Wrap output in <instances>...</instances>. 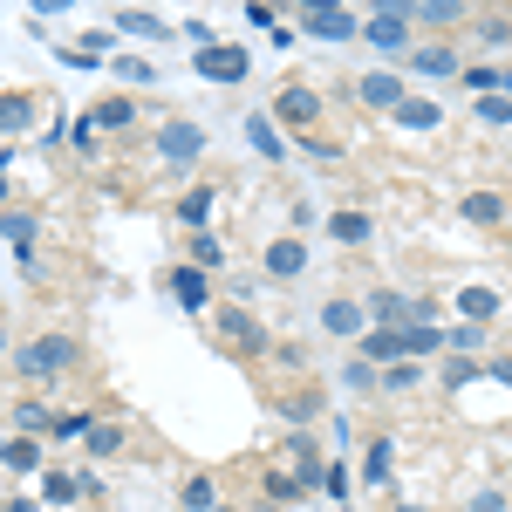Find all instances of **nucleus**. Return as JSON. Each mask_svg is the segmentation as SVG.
<instances>
[{
    "label": "nucleus",
    "mask_w": 512,
    "mask_h": 512,
    "mask_svg": "<svg viewBox=\"0 0 512 512\" xmlns=\"http://www.w3.org/2000/svg\"><path fill=\"white\" fill-rule=\"evenodd\" d=\"M76 369H82V342H76V335H62V328L28 335V342L14 349V376H21V383H35V390H48V383H69Z\"/></svg>",
    "instance_id": "nucleus-1"
},
{
    "label": "nucleus",
    "mask_w": 512,
    "mask_h": 512,
    "mask_svg": "<svg viewBox=\"0 0 512 512\" xmlns=\"http://www.w3.org/2000/svg\"><path fill=\"white\" fill-rule=\"evenodd\" d=\"M205 321H212V335H219L233 355H246V362L274 355V328L253 315V308H239V301H212V308H205Z\"/></svg>",
    "instance_id": "nucleus-2"
},
{
    "label": "nucleus",
    "mask_w": 512,
    "mask_h": 512,
    "mask_svg": "<svg viewBox=\"0 0 512 512\" xmlns=\"http://www.w3.org/2000/svg\"><path fill=\"white\" fill-rule=\"evenodd\" d=\"M151 151H158V164H171V171H192L198 158H205V130L185 117H164L158 137H151Z\"/></svg>",
    "instance_id": "nucleus-3"
},
{
    "label": "nucleus",
    "mask_w": 512,
    "mask_h": 512,
    "mask_svg": "<svg viewBox=\"0 0 512 512\" xmlns=\"http://www.w3.org/2000/svg\"><path fill=\"white\" fill-rule=\"evenodd\" d=\"M355 35L369 41L376 55H403V48H410V7H376Z\"/></svg>",
    "instance_id": "nucleus-4"
},
{
    "label": "nucleus",
    "mask_w": 512,
    "mask_h": 512,
    "mask_svg": "<svg viewBox=\"0 0 512 512\" xmlns=\"http://www.w3.org/2000/svg\"><path fill=\"white\" fill-rule=\"evenodd\" d=\"M260 274L280 280V287H287V280H301V274H308V239H301V233L267 239V246H260Z\"/></svg>",
    "instance_id": "nucleus-5"
},
{
    "label": "nucleus",
    "mask_w": 512,
    "mask_h": 512,
    "mask_svg": "<svg viewBox=\"0 0 512 512\" xmlns=\"http://www.w3.org/2000/svg\"><path fill=\"white\" fill-rule=\"evenodd\" d=\"M274 123H294V130H315L321 123V96L308 89V82H287V89H274V110H267Z\"/></svg>",
    "instance_id": "nucleus-6"
},
{
    "label": "nucleus",
    "mask_w": 512,
    "mask_h": 512,
    "mask_svg": "<svg viewBox=\"0 0 512 512\" xmlns=\"http://www.w3.org/2000/svg\"><path fill=\"white\" fill-rule=\"evenodd\" d=\"M410 89H403V76L396 69H369V76H355V103L362 110H396Z\"/></svg>",
    "instance_id": "nucleus-7"
},
{
    "label": "nucleus",
    "mask_w": 512,
    "mask_h": 512,
    "mask_svg": "<svg viewBox=\"0 0 512 512\" xmlns=\"http://www.w3.org/2000/svg\"><path fill=\"white\" fill-rule=\"evenodd\" d=\"M403 62H410V76H431V82H444V76H458L465 62H458V41H431V48H403Z\"/></svg>",
    "instance_id": "nucleus-8"
},
{
    "label": "nucleus",
    "mask_w": 512,
    "mask_h": 512,
    "mask_svg": "<svg viewBox=\"0 0 512 512\" xmlns=\"http://www.w3.org/2000/svg\"><path fill=\"white\" fill-rule=\"evenodd\" d=\"M246 48H233V41H219V48H198V76L205 82H246Z\"/></svg>",
    "instance_id": "nucleus-9"
},
{
    "label": "nucleus",
    "mask_w": 512,
    "mask_h": 512,
    "mask_svg": "<svg viewBox=\"0 0 512 512\" xmlns=\"http://www.w3.org/2000/svg\"><path fill=\"white\" fill-rule=\"evenodd\" d=\"M410 21H424L437 35H458L472 21V0H410Z\"/></svg>",
    "instance_id": "nucleus-10"
},
{
    "label": "nucleus",
    "mask_w": 512,
    "mask_h": 512,
    "mask_svg": "<svg viewBox=\"0 0 512 512\" xmlns=\"http://www.w3.org/2000/svg\"><path fill=\"white\" fill-rule=\"evenodd\" d=\"M321 335H362L369 328V315H362V301H349V294H335V301H321L315 308Z\"/></svg>",
    "instance_id": "nucleus-11"
},
{
    "label": "nucleus",
    "mask_w": 512,
    "mask_h": 512,
    "mask_svg": "<svg viewBox=\"0 0 512 512\" xmlns=\"http://www.w3.org/2000/svg\"><path fill=\"white\" fill-rule=\"evenodd\" d=\"M355 355H362L369 369H383V362H396V355H403V328H376V321H369V328L355 335Z\"/></svg>",
    "instance_id": "nucleus-12"
},
{
    "label": "nucleus",
    "mask_w": 512,
    "mask_h": 512,
    "mask_svg": "<svg viewBox=\"0 0 512 512\" xmlns=\"http://www.w3.org/2000/svg\"><path fill=\"white\" fill-rule=\"evenodd\" d=\"M212 212H219V185H192V192L178 198V226H185V233H205Z\"/></svg>",
    "instance_id": "nucleus-13"
},
{
    "label": "nucleus",
    "mask_w": 512,
    "mask_h": 512,
    "mask_svg": "<svg viewBox=\"0 0 512 512\" xmlns=\"http://www.w3.org/2000/svg\"><path fill=\"white\" fill-rule=\"evenodd\" d=\"M164 287H171L192 315H205V308H212V287H205V274H198L192 260H185V267H171V274H164Z\"/></svg>",
    "instance_id": "nucleus-14"
},
{
    "label": "nucleus",
    "mask_w": 512,
    "mask_h": 512,
    "mask_svg": "<svg viewBox=\"0 0 512 512\" xmlns=\"http://www.w3.org/2000/svg\"><path fill=\"white\" fill-rule=\"evenodd\" d=\"M465 219L499 233V226H512V198L506 192H465Z\"/></svg>",
    "instance_id": "nucleus-15"
},
{
    "label": "nucleus",
    "mask_w": 512,
    "mask_h": 512,
    "mask_svg": "<svg viewBox=\"0 0 512 512\" xmlns=\"http://www.w3.org/2000/svg\"><path fill=\"white\" fill-rule=\"evenodd\" d=\"M89 123H96L103 137H123V130L137 123V96H103V103L89 110Z\"/></svg>",
    "instance_id": "nucleus-16"
},
{
    "label": "nucleus",
    "mask_w": 512,
    "mask_h": 512,
    "mask_svg": "<svg viewBox=\"0 0 512 512\" xmlns=\"http://www.w3.org/2000/svg\"><path fill=\"white\" fill-rule=\"evenodd\" d=\"M328 239H342V246H369V239H376V219L355 212V205H342V212H328Z\"/></svg>",
    "instance_id": "nucleus-17"
},
{
    "label": "nucleus",
    "mask_w": 512,
    "mask_h": 512,
    "mask_svg": "<svg viewBox=\"0 0 512 512\" xmlns=\"http://www.w3.org/2000/svg\"><path fill=\"white\" fill-rule=\"evenodd\" d=\"M417 383H424V362H417V355H396V362H383V376H376L383 396H410Z\"/></svg>",
    "instance_id": "nucleus-18"
},
{
    "label": "nucleus",
    "mask_w": 512,
    "mask_h": 512,
    "mask_svg": "<svg viewBox=\"0 0 512 512\" xmlns=\"http://www.w3.org/2000/svg\"><path fill=\"white\" fill-rule=\"evenodd\" d=\"M110 28H123V35H137V41H171V21L144 14V7H117V14H110Z\"/></svg>",
    "instance_id": "nucleus-19"
},
{
    "label": "nucleus",
    "mask_w": 512,
    "mask_h": 512,
    "mask_svg": "<svg viewBox=\"0 0 512 512\" xmlns=\"http://www.w3.org/2000/svg\"><path fill=\"white\" fill-rule=\"evenodd\" d=\"M41 506H76L82 499V472H55V465H41Z\"/></svg>",
    "instance_id": "nucleus-20"
},
{
    "label": "nucleus",
    "mask_w": 512,
    "mask_h": 512,
    "mask_svg": "<svg viewBox=\"0 0 512 512\" xmlns=\"http://www.w3.org/2000/svg\"><path fill=\"white\" fill-rule=\"evenodd\" d=\"M246 144H253V151H260L267 164L287 158V144H280V123L267 117V110H253V117H246Z\"/></svg>",
    "instance_id": "nucleus-21"
},
{
    "label": "nucleus",
    "mask_w": 512,
    "mask_h": 512,
    "mask_svg": "<svg viewBox=\"0 0 512 512\" xmlns=\"http://www.w3.org/2000/svg\"><path fill=\"white\" fill-rule=\"evenodd\" d=\"M301 35H308V41H355V21L342 14V7H315Z\"/></svg>",
    "instance_id": "nucleus-22"
},
{
    "label": "nucleus",
    "mask_w": 512,
    "mask_h": 512,
    "mask_svg": "<svg viewBox=\"0 0 512 512\" xmlns=\"http://www.w3.org/2000/svg\"><path fill=\"white\" fill-rule=\"evenodd\" d=\"M390 117L403 123V130H437V123H444V103H431V96H403Z\"/></svg>",
    "instance_id": "nucleus-23"
},
{
    "label": "nucleus",
    "mask_w": 512,
    "mask_h": 512,
    "mask_svg": "<svg viewBox=\"0 0 512 512\" xmlns=\"http://www.w3.org/2000/svg\"><path fill=\"white\" fill-rule=\"evenodd\" d=\"M185 253H192V267H198V274H219V267H226V239L212 233V226L185 239Z\"/></svg>",
    "instance_id": "nucleus-24"
},
{
    "label": "nucleus",
    "mask_w": 512,
    "mask_h": 512,
    "mask_svg": "<svg viewBox=\"0 0 512 512\" xmlns=\"http://www.w3.org/2000/svg\"><path fill=\"white\" fill-rule=\"evenodd\" d=\"M14 431L21 437H55V410L35 403V396H21V403H14Z\"/></svg>",
    "instance_id": "nucleus-25"
},
{
    "label": "nucleus",
    "mask_w": 512,
    "mask_h": 512,
    "mask_svg": "<svg viewBox=\"0 0 512 512\" xmlns=\"http://www.w3.org/2000/svg\"><path fill=\"white\" fill-rule=\"evenodd\" d=\"M35 123V96H21V89H7L0 96V137H21Z\"/></svg>",
    "instance_id": "nucleus-26"
},
{
    "label": "nucleus",
    "mask_w": 512,
    "mask_h": 512,
    "mask_svg": "<svg viewBox=\"0 0 512 512\" xmlns=\"http://www.w3.org/2000/svg\"><path fill=\"white\" fill-rule=\"evenodd\" d=\"M178 506H185V512H212V506H219V478H212V472H192L185 485H178Z\"/></svg>",
    "instance_id": "nucleus-27"
},
{
    "label": "nucleus",
    "mask_w": 512,
    "mask_h": 512,
    "mask_svg": "<svg viewBox=\"0 0 512 512\" xmlns=\"http://www.w3.org/2000/svg\"><path fill=\"white\" fill-rule=\"evenodd\" d=\"M390 472H396V444H390V437H369V444H362V478L383 485Z\"/></svg>",
    "instance_id": "nucleus-28"
},
{
    "label": "nucleus",
    "mask_w": 512,
    "mask_h": 512,
    "mask_svg": "<svg viewBox=\"0 0 512 512\" xmlns=\"http://www.w3.org/2000/svg\"><path fill=\"white\" fill-rule=\"evenodd\" d=\"M110 82H130V89H158V69L144 55H110Z\"/></svg>",
    "instance_id": "nucleus-29"
},
{
    "label": "nucleus",
    "mask_w": 512,
    "mask_h": 512,
    "mask_svg": "<svg viewBox=\"0 0 512 512\" xmlns=\"http://www.w3.org/2000/svg\"><path fill=\"white\" fill-rule=\"evenodd\" d=\"M458 35L485 41V48H512V21H506V14H499V21H492V14H472V21H465Z\"/></svg>",
    "instance_id": "nucleus-30"
},
{
    "label": "nucleus",
    "mask_w": 512,
    "mask_h": 512,
    "mask_svg": "<svg viewBox=\"0 0 512 512\" xmlns=\"http://www.w3.org/2000/svg\"><path fill=\"white\" fill-rule=\"evenodd\" d=\"M82 444H89V458H117V451H123V424H110V417H96V424L82 431Z\"/></svg>",
    "instance_id": "nucleus-31"
},
{
    "label": "nucleus",
    "mask_w": 512,
    "mask_h": 512,
    "mask_svg": "<svg viewBox=\"0 0 512 512\" xmlns=\"http://www.w3.org/2000/svg\"><path fill=\"white\" fill-rule=\"evenodd\" d=\"M0 465H14V472H41V444H35V437H7V444H0Z\"/></svg>",
    "instance_id": "nucleus-32"
},
{
    "label": "nucleus",
    "mask_w": 512,
    "mask_h": 512,
    "mask_svg": "<svg viewBox=\"0 0 512 512\" xmlns=\"http://www.w3.org/2000/svg\"><path fill=\"white\" fill-rule=\"evenodd\" d=\"M260 492H267V506H294L308 485H301L294 472H267V478H260Z\"/></svg>",
    "instance_id": "nucleus-33"
},
{
    "label": "nucleus",
    "mask_w": 512,
    "mask_h": 512,
    "mask_svg": "<svg viewBox=\"0 0 512 512\" xmlns=\"http://www.w3.org/2000/svg\"><path fill=\"white\" fill-rule=\"evenodd\" d=\"M472 110H478V123H485V130H506V123H512V96H499V89H485V96H478Z\"/></svg>",
    "instance_id": "nucleus-34"
},
{
    "label": "nucleus",
    "mask_w": 512,
    "mask_h": 512,
    "mask_svg": "<svg viewBox=\"0 0 512 512\" xmlns=\"http://www.w3.org/2000/svg\"><path fill=\"white\" fill-rule=\"evenodd\" d=\"M0 233L14 239V246H28V239L41 233V219H35V212H14V205H0Z\"/></svg>",
    "instance_id": "nucleus-35"
},
{
    "label": "nucleus",
    "mask_w": 512,
    "mask_h": 512,
    "mask_svg": "<svg viewBox=\"0 0 512 512\" xmlns=\"http://www.w3.org/2000/svg\"><path fill=\"white\" fill-rule=\"evenodd\" d=\"M458 308H465L472 321H485V328H492V315H499V294H492V287H465V294H458Z\"/></svg>",
    "instance_id": "nucleus-36"
},
{
    "label": "nucleus",
    "mask_w": 512,
    "mask_h": 512,
    "mask_svg": "<svg viewBox=\"0 0 512 512\" xmlns=\"http://www.w3.org/2000/svg\"><path fill=\"white\" fill-rule=\"evenodd\" d=\"M444 349H458V355L485 349V321H465V328H444Z\"/></svg>",
    "instance_id": "nucleus-37"
},
{
    "label": "nucleus",
    "mask_w": 512,
    "mask_h": 512,
    "mask_svg": "<svg viewBox=\"0 0 512 512\" xmlns=\"http://www.w3.org/2000/svg\"><path fill=\"white\" fill-rule=\"evenodd\" d=\"M342 390H355V396H369V390H376V369H369L362 355H349V362H342Z\"/></svg>",
    "instance_id": "nucleus-38"
},
{
    "label": "nucleus",
    "mask_w": 512,
    "mask_h": 512,
    "mask_svg": "<svg viewBox=\"0 0 512 512\" xmlns=\"http://www.w3.org/2000/svg\"><path fill=\"white\" fill-rule=\"evenodd\" d=\"M315 492H328V499H349V465H321Z\"/></svg>",
    "instance_id": "nucleus-39"
},
{
    "label": "nucleus",
    "mask_w": 512,
    "mask_h": 512,
    "mask_svg": "<svg viewBox=\"0 0 512 512\" xmlns=\"http://www.w3.org/2000/svg\"><path fill=\"white\" fill-rule=\"evenodd\" d=\"M465 512H512V492L485 485V492H472V506H465Z\"/></svg>",
    "instance_id": "nucleus-40"
},
{
    "label": "nucleus",
    "mask_w": 512,
    "mask_h": 512,
    "mask_svg": "<svg viewBox=\"0 0 512 512\" xmlns=\"http://www.w3.org/2000/svg\"><path fill=\"white\" fill-rule=\"evenodd\" d=\"M89 424H96L89 410H55V437H82Z\"/></svg>",
    "instance_id": "nucleus-41"
},
{
    "label": "nucleus",
    "mask_w": 512,
    "mask_h": 512,
    "mask_svg": "<svg viewBox=\"0 0 512 512\" xmlns=\"http://www.w3.org/2000/svg\"><path fill=\"white\" fill-rule=\"evenodd\" d=\"M458 76H465V89H472V96H485V89L499 82V69H492V62H472V69H458Z\"/></svg>",
    "instance_id": "nucleus-42"
},
{
    "label": "nucleus",
    "mask_w": 512,
    "mask_h": 512,
    "mask_svg": "<svg viewBox=\"0 0 512 512\" xmlns=\"http://www.w3.org/2000/svg\"><path fill=\"white\" fill-rule=\"evenodd\" d=\"M301 151H308L315 164H335V144H328V137H315V130H301Z\"/></svg>",
    "instance_id": "nucleus-43"
},
{
    "label": "nucleus",
    "mask_w": 512,
    "mask_h": 512,
    "mask_svg": "<svg viewBox=\"0 0 512 512\" xmlns=\"http://www.w3.org/2000/svg\"><path fill=\"white\" fill-rule=\"evenodd\" d=\"M96 144H103V130L82 117V123H76V151H82V158H96Z\"/></svg>",
    "instance_id": "nucleus-44"
},
{
    "label": "nucleus",
    "mask_w": 512,
    "mask_h": 512,
    "mask_svg": "<svg viewBox=\"0 0 512 512\" xmlns=\"http://www.w3.org/2000/svg\"><path fill=\"white\" fill-rule=\"evenodd\" d=\"M492 89H499V96H512V69H499V82H492Z\"/></svg>",
    "instance_id": "nucleus-45"
},
{
    "label": "nucleus",
    "mask_w": 512,
    "mask_h": 512,
    "mask_svg": "<svg viewBox=\"0 0 512 512\" xmlns=\"http://www.w3.org/2000/svg\"><path fill=\"white\" fill-rule=\"evenodd\" d=\"M294 7H308V14H315V7H342V0H294Z\"/></svg>",
    "instance_id": "nucleus-46"
},
{
    "label": "nucleus",
    "mask_w": 512,
    "mask_h": 512,
    "mask_svg": "<svg viewBox=\"0 0 512 512\" xmlns=\"http://www.w3.org/2000/svg\"><path fill=\"white\" fill-rule=\"evenodd\" d=\"M35 7H41V14H55V7H69V0H35Z\"/></svg>",
    "instance_id": "nucleus-47"
},
{
    "label": "nucleus",
    "mask_w": 512,
    "mask_h": 512,
    "mask_svg": "<svg viewBox=\"0 0 512 512\" xmlns=\"http://www.w3.org/2000/svg\"><path fill=\"white\" fill-rule=\"evenodd\" d=\"M390 512H437V506H390Z\"/></svg>",
    "instance_id": "nucleus-48"
},
{
    "label": "nucleus",
    "mask_w": 512,
    "mask_h": 512,
    "mask_svg": "<svg viewBox=\"0 0 512 512\" xmlns=\"http://www.w3.org/2000/svg\"><path fill=\"white\" fill-rule=\"evenodd\" d=\"M0 205H7V171H0Z\"/></svg>",
    "instance_id": "nucleus-49"
},
{
    "label": "nucleus",
    "mask_w": 512,
    "mask_h": 512,
    "mask_svg": "<svg viewBox=\"0 0 512 512\" xmlns=\"http://www.w3.org/2000/svg\"><path fill=\"white\" fill-rule=\"evenodd\" d=\"M376 7H410V0H376Z\"/></svg>",
    "instance_id": "nucleus-50"
},
{
    "label": "nucleus",
    "mask_w": 512,
    "mask_h": 512,
    "mask_svg": "<svg viewBox=\"0 0 512 512\" xmlns=\"http://www.w3.org/2000/svg\"><path fill=\"white\" fill-rule=\"evenodd\" d=\"M0 349H7V321H0Z\"/></svg>",
    "instance_id": "nucleus-51"
},
{
    "label": "nucleus",
    "mask_w": 512,
    "mask_h": 512,
    "mask_svg": "<svg viewBox=\"0 0 512 512\" xmlns=\"http://www.w3.org/2000/svg\"><path fill=\"white\" fill-rule=\"evenodd\" d=\"M0 171H7V151H0Z\"/></svg>",
    "instance_id": "nucleus-52"
},
{
    "label": "nucleus",
    "mask_w": 512,
    "mask_h": 512,
    "mask_svg": "<svg viewBox=\"0 0 512 512\" xmlns=\"http://www.w3.org/2000/svg\"><path fill=\"white\" fill-rule=\"evenodd\" d=\"M212 512H233V506H212Z\"/></svg>",
    "instance_id": "nucleus-53"
},
{
    "label": "nucleus",
    "mask_w": 512,
    "mask_h": 512,
    "mask_svg": "<svg viewBox=\"0 0 512 512\" xmlns=\"http://www.w3.org/2000/svg\"><path fill=\"white\" fill-rule=\"evenodd\" d=\"M0 444H7V437H0Z\"/></svg>",
    "instance_id": "nucleus-54"
}]
</instances>
